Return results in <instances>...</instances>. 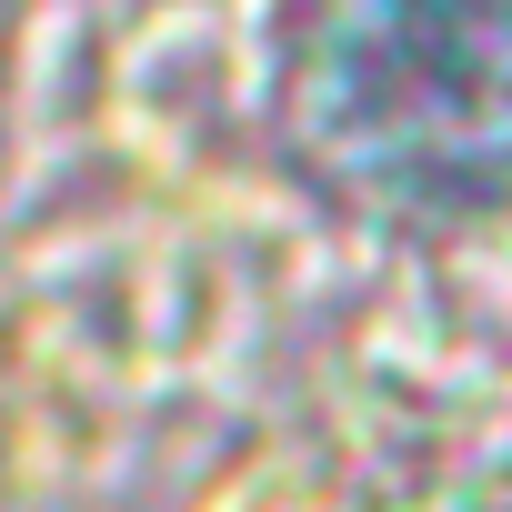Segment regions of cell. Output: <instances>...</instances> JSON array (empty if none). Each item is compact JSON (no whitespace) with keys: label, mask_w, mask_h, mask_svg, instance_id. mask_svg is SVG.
Wrapping results in <instances>:
<instances>
[{"label":"cell","mask_w":512,"mask_h":512,"mask_svg":"<svg viewBox=\"0 0 512 512\" xmlns=\"http://www.w3.org/2000/svg\"><path fill=\"white\" fill-rule=\"evenodd\" d=\"M312 131L372 191L462 201L512 181V11L502 0H372L322 51Z\"/></svg>","instance_id":"obj_1"}]
</instances>
